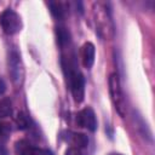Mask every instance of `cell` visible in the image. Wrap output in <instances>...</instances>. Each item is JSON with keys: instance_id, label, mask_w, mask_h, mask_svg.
I'll return each mask as SVG.
<instances>
[{"instance_id": "6da1fadb", "label": "cell", "mask_w": 155, "mask_h": 155, "mask_svg": "<svg viewBox=\"0 0 155 155\" xmlns=\"http://www.w3.org/2000/svg\"><path fill=\"white\" fill-rule=\"evenodd\" d=\"M63 63V68L65 71L67 78L69 79V84H70V90L74 97V101L76 103H81L84 101L85 97V80L82 74L76 69V67L71 63Z\"/></svg>"}, {"instance_id": "7a4b0ae2", "label": "cell", "mask_w": 155, "mask_h": 155, "mask_svg": "<svg viewBox=\"0 0 155 155\" xmlns=\"http://www.w3.org/2000/svg\"><path fill=\"white\" fill-rule=\"evenodd\" d=\"M109 92H110V97H111V101L114 103L116 111L119 113L120 116L124 117L126 115V102H125L124 93L121 90L120 79L116 73H113L109 76Z\"/></svg>"}, {"instance_id": "3957f363", "label": "cell", "mask_w": 155, "mask_h": 155, "mask_svg": "<svg viewBox=\"0 0 155 155\" xmlns=\"http://www.w3.org/2000/svg\"><path fill=\"white\" fill-rule=\"evenodd\" d=\"M0 25L7 35H13L21 30L22 22L19 16L13 10H5L0 15Z\"/></svg>"}, {"instance_id": "277c9868", "label": "cell", "mask_w": 155, "mask_h": 155, "mask_svg": "<svg viewBox=\"0 0 155 155\" xmlns=\"http://www.w3.org/2000/svg\"><path fill=\"white\" fill-rule=\"evenodd\" d=\"M76 121L79 126L87 128L91 132H94L97 130V120H96V114L91 107H86L82 110L79 111Z\"/></svg>"}, {"instance_id": "5b68a950", "label": "cell", "mask_w": 155, "mask_h": 155, "mask_svg": "<svg viewBox=\"0 0 155 155\" xmlns=\"http://www.w3.org/2000/svg\"><path fill=\"white\" fill-rule=\"evenodd\" d=\"M8 71L11 74L12 80L16 84L21 82V79L23 76V69H22L21 57L17 51H11L8 56Z\"/></svg>"}, {"instance_id": "8992f818", "label": "cell", "mask_w": 155, "mask_h": 155, "mask_svg": "<svg viewBox=\"0 0 155 155\" xmlns=\"http://www.w3.org/2000/svg\"><path fill=\"white\" fill-rule=\"evenodd\" d=\"M94 56H96V48L94 45L90 41L85 42L81 50V58H82V64L85 68L90 69L93 63H94Z\"/></svg>"}, {"instance_id": "52a82bcc", "label": "cell", "mask_w": 155, "mask_h": 155, "mask_svg": "<svg viewBox=\"0 0 155 155\" xmlns=\"http://www.w3.org/2000/svg\"><path fill=\"white\" fill-rule=\"evenodd\" d=\"M34 147L27 139H19L15 143V153L17 155H33Z\"/></svg>"}, {"instance_id": "ba28073f", "label": "cell", "mask_w": 155, "mask_h": 155, "mask_svg": "<svg viewBox=\"0 0 155 155\" xmlns=\"http://www.w3.org/2000/svg\"><path fill=\"white\" fill-rule=\"evenodd\" d=\"M56 35H57V41H58L61 47H65L67 45H69V42H70V34H69V31L65 28H63V27L56 28Z\"/></svg>"}, {"instance_id": "9c48e42d", "label": "cell", "mask_w": 155, "mask_h": 155, "mask_svg": "<svg viewBox=\"0 0 155 155\" xmlns=\"http://www.w3.org/2000/svg\"><path fill=\"white\" fill-rule=\"evenodd\" d=\"M12 113V102L8 97L0 99V117H7Z\"/></svg>"}, {"instance_id": "30bf717a", "label": "cell", "mask_w": 155, "mask_h": 155, "mask_svg": "<svg viewBox=\"0 0 155 155\" xmlns=\"http://www.w3.org/2000/svg\"><path fill=\"white\" fill-rule=\"evenodd\" d=\"M71 140H73L74 148L79 149V150L86 148L87 144H88V138H87V136L84 134V133H74Z\"/></svg>"}, {"instance_id": "8fae6325", "label": "cell", "mask_w": 155, "mask_h": 155, "mask_svg": "<svg viewBox=\"0 0 155 155\" xmlns=\"http://www.w3.org/2000/svg\"><path fill=\"white\" fill-rule=\"evenodd\" d=\"M48 6L51 8V13L54 18L57 19H62L63 16H64V10L62 7V5L59 2H56V1H50L48 2Z\"/></svg>"}, {"instance_id": "7c38bea8", "label": "cell", "mask_w": 155, "mask_h": 155, "mask_svg": "<svg viewBox=\"0 0 155 155\" xmlns=\"http://www.w3.org/2000/svg\"><path fill=\"white\" fill-rule=\"evenodd\" d=\"M16 125L18 127V130H25L29 127V119L28 116L23 113V111H19L16 116Z\"/></svg>"}, {"instance_id": "4fadbf2b", "label": "cell", "mask_w": 155, "mask_h": 155, "mask_svg": "<svg viewBox=\"0 0 155 155\" xmlns=\"http://www.w3.org/2000/svg\"><path fill=\"white\" fill-rule=\"evenodd\" d=\"M33 155H53V154H52V151L48 150V149H42V148H36V147H34Z\"/></svg>"}, {"instance_id": "5bb4252c", "label": "cell", "mask_w": 155, "mask_h": 155, "mask_svg": "<svg viewBox=\"0 0 155 155\" xmlns=\"http://www.w3.org/2000/svg\"><path fill=\"white\" fill-rule=\"evenodd\" d=\"M64 155H81V151L79 149L74 148V147H70V148H68L65 150V154Z\"/></svg>"}, {"instance_id": "9a60e30c", "label": "cell", "mask_w": 155, "mask_h": 155, "mask_svg": "<svg viewBox=\"0 0 155 155\" xmlns=\"http://www.w3.org/2000/svg\"><path fill=\"white\" fill-rule=\"evenodd\" d=\"M5 90H6V85H5L4 80H2V79H0V96L5 92Z\"/></svg>"}, {"instance_id": "2e32d148", "label": "cell", "mask_w": 155, "mask_h": 155, "mask_svg": "<svg viewBox=\"0 0 155 155\" xmlns=\"http://www.w3.org/2000/svg\"><path fill=\"white\" fill-rule=\"evenodd\" d=\"M0 155H7V150L2 145H0Z\"/></svg>"}]
</instances>
